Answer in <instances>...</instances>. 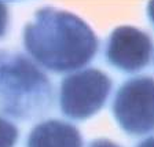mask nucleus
<instances>
[{
  "label": "nucleus",
  "mask_w": 154,
  "mask_h": 147,
  "mask_svg": "<svg viewBox=\"0 0 154 147\" xmlns=\"http://www.w3.org/2000/svg\"><path fill=\"white\" fill-rule=\"evenodd\" d=\"M23 45L29 58L55 73H72L88 65L96 55L99 40L79 15L43 7L23 29Z\"/></svg>",
  "instance_id": "nucleus-1"
},
{
  "label": "nucleus",
  "mask_w": 154,
  "mask_h": 147,
  "mask_svg": "<svg viewBox=\"0 0 154 147\" xmlns=\"http://www.w3.org/2000/svg\"><path fill=\"white\" fill-rule=\"evenodd\" d=\"M54 88L33 59L25 54L0 50V113L30 121L52 107Z\"/></svg>",
  "instance_id": "nucleus-2"
},
{
  "label": "nucleus",
  "mask_w": 154,
  "mask_h": 147,
  "mask_svg": "<svg viewBox=\"0 0 154 147\" xmlns=\"http://www.w3.org/2000/svg\"><path fill=\"white\" fill-rule=\"evenodd\" d=\"M112 78L99 69L72 72L61 83L59 106L66 117L87 120L98 113L112 92Z\"/></svg>",
  "instance_id": "nucleus-3"
},
{
  "label": "nucleus",
  "mask_w": 154,
  "mask_h": 147,
  "mask_svg": "<svg viewBox=\"0 0 154 147\" xmlns=\"http://www.w3.org/2000/svg\"><path fill=\"white\" fill-rule=\"evenodd\" d=\"M113 114L127 133L142 136L154 131V78L138 76L127 80L113 100Z\"/></svg>",
  "instance_id": "nucleus-4"
},
{
  "label": "nucleus",
  "mask_w": 154,
  "mask_h": 147,
  "mask_svg": "<svg viewBox=\"0 0 154 147\" xmlns=\"http://www.w3.org/2000/svg\"><path fill=\"white\" fill-rule=\"evenodd\" d=\"M105 54L107 62L114 67L135 73L149 65L153 55V41L140 29L122 25L109 36Z\"/></svg>",
  "instance_id": "nucleus-5"
},
{
  "label": "nucleus",
  "mask_w": 154,
  "mask_h": 147,
  "mask_svg": "<svg viewBox=\"0 0 154 147\" xmlns=\"http://www.w3.org/2000/svg\"><path fill=\"white\" fill-rule=\"evenodd\" d=\"M26 147H83V136L70 122L45 120L29 132Z\"/></svg>",
  "instance_id": "nucleus-6"
},
{
  "label": "nucleus",
  "mask_w": 154,
  "mask_h": 147,
  "mask_svg": "<svg viewBox=\"0 0 154 147\" xmlns=\"http://www.w3.org/2000/svg\"><path fill=\"white\" fill-rule=\"evenodd\" d=\"M18 136L17 125L0 115V147H15Z\"/></svg>",
  "instance_id": "nucleus-7"
},
{
  "label": "nucleus",
  "mask_w": 154,
  "mask_h": 147,
  "mask_svg": "<svg viewBox=\"0 0 154 147\" xmlns=\"http://www.w3.org/2000/svg\"><path fill=\"white\" fill-rule=\"evenodd\" d=\"M8 21H10L8 7H7V4L4 3L3 0H0V38L7 33V29H8Z\"/></svg>",
  "instance_id": "nucleus-8"
},
{
  "label": "nucleus",
  "mask_w": 154,
  "mask_h": 147,
  "mask_svg": "<svg viewBox=\"0 0 154 147\" xmlns=\"http://www.w3.org/2000/svg\"><path fill=\"white\" fill-rule=\"evenodd\" d=\"M88 147H121V146H119L117 143L109 140V139H95V140H92L88 144Z\"/></svg>",
  "instance_id": "nucleus-9"
},
{
  "label": "nucleus",
  "mask_w": 154,
  "mask_h": 147,
  "mask_svg": "<svg viewBox=\"0 0 154 147\" xmlns=\"http://www.w3.org/2000/svg\"><path fill=\"white\" fill-rule=\"evenodd\" d=\"M138 147H154V136H149L138 144Z\"/></svg>",
  "instance_id": "nucleus-10"
},
{
  "label": "nucleus",
  "mask_w": 154,
  "mask_h": 147,
  "mask_svg": "<svg viewBox=\"0 0 154 147\" xmlns=\"http://www.w3.org/2000/svg\"><path fill=\"white\" fill-rule=\"evenodd\" d=\"M147 14H149V18H150V21L153 22V25H154V0H149Z\"/></svg>",
  "instance_id": "nucleus-11"
}]
</instances>
